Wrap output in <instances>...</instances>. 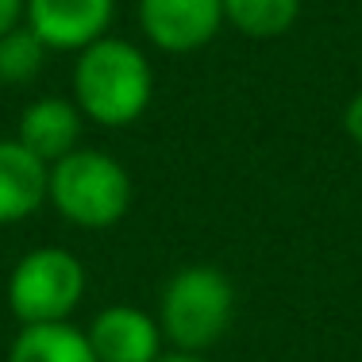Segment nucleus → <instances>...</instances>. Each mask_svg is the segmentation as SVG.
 <instances>
[{"mask_svg":"<svg viewBox=\"0 0 362 362\" xmlns=\"http://www.w3.org/2000/svg\"><path fill=\"white\" fill-rule=\"evenodd\" d=\"M47 204L74 228L105 231L132 209V174L112 154L77 146L50 166Z\"/></svg>","mask_w":362,"mask_h":362,"instance_id":"obj_2","label":"nucleus"},{"mask_svg":"<svg viewBox=\"0 0 362 362\" xmlns=\"http://www.w3.org/2000/svg\"><path fill=\"white\" fill-rule=\"evenodd\" d=\"M305 0H223V23L247 39H278L297 23Z\"/></svg>","mask_w":362,"mask_h":362,"instance_id":"obj_11","label":"nucleus"},{"mask_svg":"<svg viewBox=\"0 0 362 362\" xmlns=\"http://www.w3.org/2000/svg\"><path fill=\"white\" fill-rule=\"evenodd\" d=\"M116 0H28V28L50 50H85L105 39Z\"/></svg>","mask_w":362,"mask_h":362,"instance_id":"obj_7","label":"nucleus"},{"mask_svg":"<svg viewBox=\"0 0 362 362\" xmlns=\"http://www.w3.org/2000/svg\"><path fill=\"white\" fill-rule=\"evenodd\" d=\"M28 20V0H0V39Z\"/></svg>","mask_w":362,"mask_h":362,"instance_id":"obj_13","label":"nucleus"},{"mask_svg":"<svg viewBox=\"0 0 362 362\" xmlns=\"http://www.w3.org/2000/svg\"><path fill=\"white\" fill-rule=\"evenodd\" d=\"M97 362H158L162 358V327L139 305H108L85 327Z\"/></svg>","mask_w":362,"mask_h":362,"instance_id":"obj_6","label":"nucleus"},{"mask_svg":"<svg viewBox=\"0 0 362 362\" xmlns=\"http://www.w3.org/2000/svg\"><path fill=\"white\" fill-rule=\"evenodd\" d=\"M158 362H204L201 355H181V351H177V355H162Z\"/></svg>","mask_w":362,"mask_h":362,"instance_id":"obj_15","label":"nucleus"},{"mask_svg":"<svg viewBox=\"0 0 362 362\" xmlns=\"http://www.w3.org/2000/svg\"><path fill=\"white\" fill-rule=\"evenodd\" d=\"M343 127H347V135L362 146V89L355 93V97H351L347 112H343Z\"/></svg>","mask_w":362,"mask_h":362,"instance_id":"obj_14","label":"nucleus"},{"mask_svg":"<svg viewBox=\"0 0 362 362\" xmlns=\"http://www.w3.org/2000/svg\"><path fill=\"white\" fill-rule=\"evenodd\" d=\"M139 28L166 54H193L223 28V0H139Z\"/></svg>","mask_w":362,"mask_h":362,"instance_id":"obj_5","label":"nucleus"},{"mask_svg":"<svg viewBox=\"0 0 362 362\" xmlns=\"http://www.w3.org/2000/svg\"><path fill=\"white\" fill-rule=\"evenodd\" d=\"M8 362H97V355L89 347V335L66 320L20 327L8 347Z\"/></svg>","mask_w":362,"mask_h":362,"instance_id":"obj_10","label":"nucleus"},{"mask_svg":"<svg viewBox=\"0 0 362 362\" xmlns=\"http://www.w3.org/2000/svg\"><path fill=\"white\" fill-rule=\"evenodd\" d=\"M89 289L85 262L66 247H35L8 274V308L20 327L66 324Z\"/></svg>","mask_w":362,"mask_h":362,"instance_id":"obj_4","label":"nucleus"},{"mask_svg":"<svg viewBox=\"0 0 362 362\" xmlns=\"http://www.w3.org/2000/svg\"><path fill=\"white\" fill-rule=\"evenodd\" d=\"M47 54H50V47L28 28V20H23L16 31H8V35L0 39V85L35 81L42 74V66H47Z\"/></svg>","mask_w":362,"mask_h":362,"instance_id":"obj_12","label":"nucleus"},{"mask_svg":"<svg viewBox=\"0 0 362 362\" xmlns=\"http://www.w3.org/2000/svg\"><path fill=\"white\" fill-rule=\"evenodd\" d=\"M85 132V116L74 100L66 97H39L20 112L16 124V139L28 146L35 158H42L47 166H54L58 158H66L70 151L81 146Z\"/></svg>","mask_w":362,"mask_h":362,"instance_id":"obj_8","label":"nucleus"},{"mask_svg":"<svg viewBox=\"0 0 362 362\" xmlns=\"http://www.w3.org/2000/svg\"><path fill=\"white\" fill-rule=\"evenodd\" d=\"M235 316V289L220 266H181L158 300V327L181 355H204L216 347Z\"/></svg>","mask_w":362,"mask_h":362,"instance_id":"obj_3","label":"nucleus"},{"mask_svg":"<svg viewBox=\"0 0 362 362\" xmlns=\"http://www.w3.org/2000/svg\"><path fill=\"white\" fill-rule=\"evenodd\" d=\"M154 97L151 58L135 42L105 35L77 50L74 105L97 127H127L146 112Z\"/></svg>","mask_w":362,"mask_h":362,"instance_id":"obj_1","label":"nucleus"},{"mask_svg":"<svg viewBox=\"0 0 362 362\" xmlns=\"http://www.w3.org/2000/svg\"><path fill=\"white\" fill-rule=\"evenodd\" d=\"M50 166L28 151L20 139H0V228L20 223L47 204Z\"/></svg>","mask_w":362,"mask_h":362,"instance_id":"obj_9","label":"nucleus"}]
</instances>
